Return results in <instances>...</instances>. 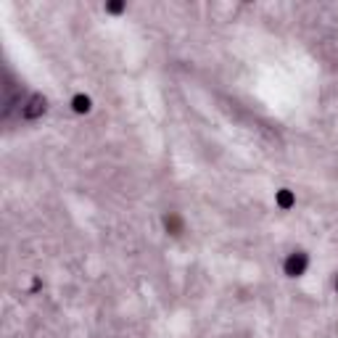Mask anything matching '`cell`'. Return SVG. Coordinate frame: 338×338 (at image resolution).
I'll return each instance as SVG.
<instances>
[{"label": "cell", "mask_w": 338, "mask_h": 338, "mask_svg": "<svg viewBox=\"0 0 338 338\" xmlns=\"http://www.w3.org/2000/svg\"><path fill=\"white\" fill-rule=\"evenodd\" d=\"M304 267H307V256L304 254H296V256H291V259H288V264H285V270H288V275H301L304 272Z\"/></svg>", "instance_id": "1"}, {"label": "cell", "mask_w": 338, "mask_h": 338, "mask_svg": "<svg viewBox=\"0 0 338 338\" xmlns=\"http://www.w3.org/2000/svg\"><path fill=\"white\" fill-rule=\"evenodd\" d=\"M74 103H77V106H74L77 111H87V98H77Z\"/></svg>", "instance_id": "2"}]
</instances>
